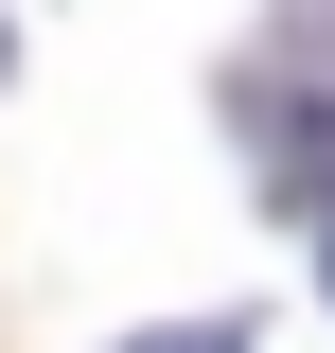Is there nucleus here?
I'll return each instance as SVG.
<instances>
[{
	"label": "nucleus",
	"mask_w": 335,
	"mask_h": 353,
	"mask_svg": "<svg viewBox=\"0 0 335 353\" xmlns=\"http://www.w3.org/2000/svg\"><path fill=\"white\" fill-rule=\"evenodd\" d=\"M230 106H247V141H265V194H283V212H335V106H300L283 71H247Z\"/></svg>",
	"instance_id": "nucleus-1"
},
{
	"label": "nucleus",
	"mask_w": 335,
	"mask_h": 353,
	"mask_svg": "<svg viewBox=\"0 0 335 353\" xmlns=\"http://www.w3.org/2000/svg\"><path fill=\"white\" fill-rule=\"evenodd\" d=\"M300 53H335V0H300Z\"/></svg>",
	"instance_id": "nucleus-2"
}]
</instances>
